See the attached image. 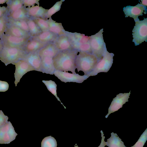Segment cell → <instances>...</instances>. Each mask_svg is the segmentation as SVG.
Here are the masks:
<instances>
[{
    "mask_svg": "<svg viewBox=\"0 0 147 147\" xmlns=\"http://www.w3.org/2000/svg\"><path fill=\"white\" fill-rule=\"evenodd\" d=\"M78 52L74 49L59 51L53 58L55 70L76 73L75 60Z\"/></svg>",
    "mask_w": 147,
    "mask_h": 147,
    "instance_id": "1",
    "label": "cell"
},
{
    "mask_svg": "<svg viewBox=\"0 0 147 147\" xmlns=\"http://www.w3.org/2000/svg\"><path fill=\"white\" fill-rule=\"evenodd\" d=\"M78 53L75 60L76 69L78 72L82 71L84 75L89 76L100 59L92 53L81 51Z\"/></svg>",
    "mask_w": 147,
    "mask_h": 147,
    "instance_id": "2",
    "label": "cell"
},
{
    "mask_svg": "<svg viewBox=\"0 0 147 147\" xmlns=\"http://www.w3.org/2000/svg\"><path fill=\"white\" fill-rule=\"evenodd\" d=\"M27 54L23 48L3 47L0 51V60L6 66L11 63L14 65Z\"/></svg>",
    "mask_w": 147,
    "mask_h": 147,
    "instance_id": "3",
    "label": "cell"
},
{
    "mask_svg": "<svg viewBox=\"0 0 147 147\" xmlns=\"http://www.w3.org/2000/svg\"><path fill=\"white\" fill-rule=\"evenodd\" d=\"M73 49L80 51L92 53L89 43V36L76 32L72 33L66 31Z\"/></svg>",
    "mask_w": 147,
    "mask_h": 147,
    "instance_id": "4",
    "label": "cell"
},
{
    "mask_svg": "<svg viewBox=\"0 0 147 147\" xmlns=\"http://www.w3.org/2000/svg\"><path fill=\"white\" fill-rule=\"evenodd\" d=\"M103 29L95 34L89 36V43L92 53L101 59L107 50L105 43L104 41L102 32Z\"/></svg>",
    "mask_w": 147,
    "mask_h": 147,
    "instance_id": "5",
    "label": "cell"
},
{
    "mask_svg": "<svg viewBox=\"0 0 147 147\" xmlns=\"http://www.w3.org/2000/svg\"><path fill=\"white\" fill-rule=\"evenodd\" d=\"M144 18L143 20L138 19L135 22V26L132 31V42L136 46L144 41H147V18Z\"/></svg>",
    "mask_w": 147,
    "mask_h": 147,
    "instance_id": "6",
    "label": "cell"
},
{
    "mask_svg": "<svg viewBox=\"0 0 147 147\" xmlns=\"http://www.w3.org/2000/svg\"><path fill=\"white\" fill-rule=\"evenodd\" d=\"M114 56L113 53H109L107 50L97 63L94 69L89 75V76H96L100 72H107L113 63Z\"/></svg>",
    "mask_w": 147,
    "mask_h": 147,
    "instance_id": "7",
    "label": "cell"
},
{
    "mask_svg": "<svg viewBox=\"0 0 147 147\" xmlns=\"http://www.w3.org/2000/svg\"><path fill=\"white\" fill-rule=\"evenodd\" d=\"M31 37H18L3 34L0 37L3 47L23 48L31 38Z\"/></svg>",
    "mask_w": 147,
    "mask_h": 147,
    "instance_id": "8",
    "label": "cell"
},
{
    "mask_svg": "<svg viewBox=\"0 0 147 147\" xmlns=\"http://www.w3.org/2000/svg\"><path fill=\"white\" fill-rule=\"evenodd\" d=\"M17 133L10 121L0 127V144H8L16 138Z\"/></svg>",
    "mask_w": 147,
    "mask_h": 147,
    "instance_id": "9",
    "label": "cell"
},
{
    "mask_svg": "<svg viewBox=\"0 0 147 147\" xmlns=\"http://www.w3.org/2000/svg\"><path fill=\"white\" fill-rule=\"evenodd\" d=\"M54 74L61 82L65 83L73 82L82 83L89 77L87 75L81 76L78 74H71L56 70L55 71Z\"/></svg>",
    "mask_w": 147,
    "mask_h": 147,
    "instance_id": "10",
    "label": "cell"
},
{
    "mask_svg": "<svg viewBox=\"0 0 147 147\" xmlns=\"http://www.w3.org/2000/svg\"><path fill=\"white\" fill-rule=\"evenodd\" d=\"M14 65H15L16 69L14 73L15 81L14 83L16 86L18 83L22 76L28 72L35 71V69L23 59H21Z\"/></svg>",
    "mask_w": 147,
    "mask_h": 147,
    "instance_id": "11",
    "label": "cell"
},
{
    "mask_svg": "<svg viewBox=\"0 0 147 147\" xmlns=\"http://www.w3.org/2000/svg\"><path fill=\"white\" fill-rule=\"evenodd\" d=\"M123 11L125 15V17L129 16L134 18L135 22L139 19L138 17L142 16L144 13V14L147 13V7L141 3H138L135 6L130 5L124 7Z\"/></svg>",
    "mask_w": 147,
    "mask_h": 147,
    "instance_id": "12",
    "label": "cell"
},
{
    "mask_svg": "<svg viewBox=\"0 0 147 147\" xmlns=\"http://www.w3.org/2000/svg\"><path fill=\"white\" fill-rule=\"evenodd\" d=\"M130 94V91L129 93H120L117 95L116 96L113 98L105 118H107L110 114L118 111L122 107L123 105L126 102H128Z\"/></svg>",
    "mask_w": 147,
    "mask_h": 147,
    "instance_id": "13",
    "label": "cell"
},
{
    "mask_svg": "<svg viewBox=\"0 0 147 147\" xmlns=\"http://www.w3.org/2000/svg\"><path fill=\"white\" fill-rule=\"evenodd\" d=\"M53 43L59 51L73 49L66 34L58 36Z\"/></svg>",
    "mask_w": 147,
    "mask_h": 147,
    "instance_id": "14",
    "label": "cell"
},
{
    "mask_svg": "<svg viewBox=\"0 0 147 147\" xmlns=\"http://www.w3.org/2000/svg\"><path fill=\"white\" fill-rule=\"evenodd\" d=\"M23 59L34 68L35 71L41 72V60L38 52L27 54Z\"/></svg>",
    "mask_w": 147,
    "mask_h": 147,
    "instance_id": "15",
    "label": "cell"
},
{
    "mask_svg": "<svg viewBox=\"0 0 147 147\" xmlns=\"http://www.w3.org/2000/svg\"><path fill=\"white\" fill-rule=\"evenodd\" d=\"M47 44L31 38L26 44L23 49L27 54L38 52Z\"/></svg>",
    "mask_w": 147,
    "mask_h": 147,
    "instance_id": "16",
    "label": "cell"
},
{
    "mask_svg": "<svg viewBox=\"0 0 147 147\" xmlns=\"http://www.w3.org/2000/svg\"><path fill=\"white\" fill-rule=\"evenodd\" d=\"M5 32V35L18 37H31L29 32L8 23Z\"/></svg>",
    "mask_w": 147,
    "mask_h": 147,
    "instance_id": "17",
    "label": "cell"
},
{
    "mask_svg": "<svg viewBox=\"0 0 147 147\" xmlns=\"http://www.w3.org/2000/svg\"><path fill=\"white\" fill-rule=\"evenodd\" d=\"M41 72L43 73L54 75L55 69L53 64V58L49 57H41Z\"/></svg>",
    "mask_w": 147,
    "mask_h": 147,
    "instance_id": "18",
    "label": "cell"
},
{
    "mask_svg": "<svg viewBox=\"0 0 147 147\" xmlns=\"http://www.w3.org/2000/svg\"><path fill=\"white\" fill-rule=\"evenodd\" d=\"M27 15L32 18H41L44 19L48 9L43 8L39 5H34L26 8Z\"/></svg>",
    "mask_w": 147,
    "mask_h": 147,
    "instance_id": "19",
    "label": "cell"
},
{
    "mask_svg": "<svg viewBox=\"0 0 147 147\" xmlns=\"http://www.w3.org/2000/svg\"><path fill=\"white\" fill-rule=\"evenodd\" d=\"M53 42L47 44L38 51L40 57H49L53 58L59 52Z\"/></svg>",
    "mask_w": 147,
    "mask_h": 147,
    "instance_id": "20",
    "label": "cell"
},
{
    "mask_svg": "<svg viewBox=\"0 0 147 147\" xmlns=\"http://www.w3.org/2000/svg\"><path fill=\"white\" fill-rule=\"evenodd\" d=\"M46 20L48 24L49 31L58 36L65 34L66 31L61 23L57 22L51 18Z\"/></svg>",
    "mask_w": 147,
    "mask_h": 147,
    "instance_id": "21",
    "label": "cell"
},
{
    "mask_svg": "<svg viewBox=\"0 0 147 147\" xmlns=\"http://www.w3.org/2000/svg\"><path fill=\"white\" fill-rule=\"evenodd\" d=\"M58 36L48 30L42 32L38 35L32 38L42 42L48 43L53 42Z\"/></svg>",
    "mask_w": 147,
    "mask_h": 147,
    "instance_id": "22",
    "label": "cell"
},
{
    "mask_svg": "<svg viewBox=\"0 0 147 147\" xmlns=\"http://www.w3.org/2000/svg\"><path fill=\"white\" fill-rule=\"evenodd\" d=\"M26 8L23 6L15 11L8 13L7 18L15 20H26L28 18Z\"/></svg>",
    "mask_w": 147,
    "mask_h": 147,
    "instance_id": "23",
    "label": "cell"
},
{
    "mask_svg": "<svg viewBox=\"0 0 147 147\" xmlns=\"http://www.w3.org/2000/svg\"><path fill=\"white\" fill-rule=\"evenodd\" d=\"M111 135L110 137L107 140V142H105L106 145L109 147H127L117 134L113 132Z\"/></svg>",
    "mask_w": 147,
    "mask_h": 147,
    "instance_id": "24",
    "label": "cell"
},
{
    "mask_svg": "<svg viewBox=\"0 0 147 147\" xmlns=\"http://www.w3.org/2000/svg\"><path fill=\"white\" fill-rule=\"evenodd\" d=\"M26 21L28 25L29 33L31 37L38 35L42 32L31 18H28Z\"/></svg>",
    "mask_w": 147,
    "mask_h": 147,
    "instance_id": "25",
    "label": "cell"
},
{
    "mask_svg": "<svg viewBox=\"0 0 147 147\" xmlns=\"http://www.w3.org/2000/svg\"><path fill=\"white\" fill-rule=\"evenodd\" d=\"M42 82L46 86L49 91L55 96L57 100L60 102L61 104L65 108H66V107H65L63 103L61 102L59 97L57 96V85L55 82L51 80H42Z\"/></svg>",
    "mask_w": 147,
    "mask_h": 147,
    "instance_id": "26",
    "label": "cell"
},
{
    "mask_svg": "<svg viewBox=\"0 0 147 147\" xmlns=\"http://www.w3.org/2000/svg\"><path fill=\"white\" fill-rule=\"evenodd\" d=\"M7 13L17 10L23 6V0H10L7 3Z\"/></svg>",
    "mask_w": 147,
    "mask_h": 147,
    "instance_id": "27",
    "label": "cell"
},
{
    "mask_svg": "<svg viewBox=\"0 0 147 147\" xmlns=\"http://www.w3.org/2000/svg\"><path fill=\"white\" fill-rule=\"evenodd\" d=\"M7 18L8 24L15 26L24 31L29 32L28 25L26 20H15L10 18Z\"/></svg>",
    "mask_w": 147,
    "mask_h": 147,
    "instance_id": "28",
    "label": "cell"
},
{
    "mask_svg": "<svg viewBox=\"0 0 147 147\" xmlns=\"http://www.w3.org/2000/svg\"><path fill=\"white\" fill-rule=\"evenodd\" d=\"M42 32L49 30V26L46 19L41 18H31Z\"/></svg>",
    "mask_w": 147,
    "mask_h": 147,
    "instance_id": "29",
    "label": "cell"
},
{
    "mask_svg": "<svg viewBox=\"0 0 147 147\" xmlns=\"http://www.w3.org/2000/svg\"><path fill=\"white\" fill-rule=\"evenodd\" d=\"M64 1V0H61L57 2L52 7L48 9L46 15V19L51 18L53 15L59 11L60 9L63 2Z\"/></svg>",
    "mask_w": 147,
    "mask_h": 147,
    "instance_id": "30",
    "label": "cell"
},
{
    "mask_svg": "<svg viewBox=\"0 0 147 147\" xmlns=\"http://www.w3.org/2000/svg\"><path fill=\"white\" fill-rule=\"evenodd\" d=\"M57 142L51 136L45 138L41 143V147H57Z\"/></svg>",
    "mask_w": 147,
    "mask_h": 147,
    "instance_id": "31",
    "label": "cell"
},
{
    "mask_svg": "<svg viewBox=\"0 0 147 147\" xmlns=\"http://www.w3.org/2000/svg\"><path fill=\"white\" fill-rule=\"evenodd\" d=\"M7 13L0 17V37L4 34L8 23Z\"/></svg>",
    "mask_w": 147,
    "mask_h": 147,
    "instance_id": "32",
    "label": "cell"
},
{
    "mask_svg": "<svg viewBox=\"0 0 147 147\" xmlns=\"http://www.w3.org/2000/svg\"><path fill=\"white\" fill-rule=\"evenodd\" d=\"M147 140V128L144 131L137 142L131 147H143Z\"/></svg>",
    "mask_w": 147,
    "mask_h": 147,
    "instance_id": "33",
    "label": "cell"
},
{
    "mask_svg": "<svg viewBox=\"0 0 147 147\" xmlns=\"http://www.w3.org/2000/svg\"><path fill=\"white\" fill-rule=\"evenodd\" d=\"M39 0H23V5L26 7H30L35 5V4L39 5Z\"/></svg>",
    "mask_w": 147,
    "mask_h": 147,
    "instance_id": "34",
    "label": "cell"
},
{
    "mask_svg": "<svg viewBox=\"0 0 147 147\" xmlns=\"http://www.w3.org/2000/svg\"><path fill=\"white\" fill-rule=\"evenodd\" d=\"M8 119L7 116L5 115L2 110H0V127L7 123Z\"/></svg>",
    "mask_w": 147,
    "mask_h": 147,
    "instance_id": "35",
    "label": "cell"
},
{
    "mask_svg": "<svg viewBox=\"0 0 147 147\" xmlns=\"http://www.w3.org/2000/svg\"><path fill=\"white\" fill-rule=\"evenodd\" d=\"M9 87V85L7 82L0 80V92H5L7 91Z\"/></svg>",
    "mask_w": 147,
    "mask_h": 147,
    "instance_id": "36",
    "label": "cell"
},
{
    "mask_svg": "<svg viewBox=\"0 0 147 147\" xmlns=\"http://www.w3.org/2000/svg\"><path fill=\"white\" fill-rule=\"evenodd\" d=\"M100 132L101 133V136L102 137V139L101 141V142L100 145L98 147H105L106 146L105 142L104 141V139L105 138V137L104 136V134L102 131V130L100 131ZM75 147H79L76 144L74 146Z\"/></svg>",
    "mask_w": 147,
    "mask_h": 147,
    "instance_id": "37",
    "label": "cell"
},
{
    "mask_svg": "<svg viewBox=\"0 0 147 147\" xmlns=\"http://www.w3.org/2000/svg\"><path fill=\"white\" fill-rule=\"evenodd\" d=\"M7 7L5 6L1 7L0 5V17L7 13Z\"/></svg>",
    "mask_w": 147,
    "mask_h": 147,
    "instance_id": "38",
    "label": "cell"
},
{
    "mask_svg": "<svg viewBox=\"0 0 147 147\" xmlns=\"http://www.w3.org/2000/svg\"><path fill=\"white\" fill-rule=\"evenodd\" d=\"M9 1L10 0H0V4H3L6 2L8 3Z\"/></svg>",
    "mask_w": 147,
    "mask_h": 147,
    "instance_id": "39",
    "label": "cell"
},
{
    "mask_svg": "<svg viewBox=\"0 0 147 147\" xmlns=\"http://www.w3.org/2000/svg\"><path fill=\"white\" fill-rule=\"evenodd\" d=\"M142 1V3H141L143 5L147 6V1L146 0H141Z\"/></svg>",
    "mask_w": 147,
    "mask_h": 147,
    "instance_id": "40",
    "label": "cell"
},
{
    "mask_svg": "<svg viewBox=\"0 0 147 147\" xmlns=\"http://www.w3.org/2000/svg\"><path fill=\"white\" fill-rule=\"evenodd\" d=\"M3 48V45L2 42V41L0 39V51L2 50Z\"/></svg>",
    "mask_w": 147,
    "mask_h": 147,
    "instance_id": "41",
    "label": "cell"
}]
</instances>
